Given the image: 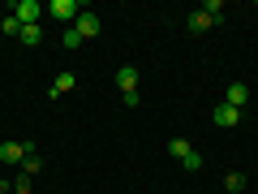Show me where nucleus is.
Masks as SVG:
<instances>
[{
	"mask_svg": "<svg viewBox=\"0 0 258 194\" xmlns=\"http://www.w3.org/2000/svg\"><path fill=\"white\" fill-rule=\"evenodd\" d=\"M43 13H47V5H39V0H18V5H13V18H18L22 26H39Z\"/></svg>",
	"mask_w": 258,
	"mask_h": 194,
	"instance_id": "f257e3e1",
	"label": "nucleus"
},
{
	"mask_svg": "<svg viewBox=\"0 0 258 194\" xmlns=\"http://www.w3.org/2000/svg\"><path fill=\"white\" fill-rule=\"evenodd\" d=\"M47 13H52L56 22H69V26H74L78 13H82V0H52V5H47Z\"/></svg>",
	"mask_w": 258,
	"mask_h": 194,
	"instance_id": "f03ea898",
	"label": "nucleus"
},
{
	"mask_svg": "<svg viewBox=\"0 0 258 194\" xmlns=\"http://www.w3.org/2000/svg\"><path fill=\"white\" fill-rule=\"evenodd\" d=\"M30 151H35L30 142H13V138H9V142H0V160H5V164H22Z\"/></svg>",
	"mask_w": 258,
	"mask_h": 194,
	"instance_id": "7ed1b4c3",
	"label": "nucleus"
},
{
	"mask_svg": "<svg viewBox=\"0 0 258 194\" xmlns=\"http://www.w3.org/2000/svg\"><path fill=\"white\" fill-rule=\"evenodd\" d=\"M74 30L82 35V43H86V39H95V35H99V18L82 9V13H78V22H74Z\"/></svg>",
	"mask_w": 258,
	"mask_h": 194,
	"instance_id": "20e7f679",
	"label": "nucleus"
},
{
	"mask_svg": "<svg viewBox=\"0 0 258 194\" xmlns=\"http://www.w3.org/2000/svg\"><path fill=\"white\" fill-rule=\"evenodd\" d=\"M224 104H228V108H245V104H249V86H245V82H228Z\"/></svg>",
	"mask_w": 258,
	"mask_h": 194,
	"instance_id": "39448f33",
	"label": "nucleus"
},
{
	"mask_svg": "<svg viewBox=\"0 0 258 194\" xmlns=\"http://www.w3.org/2000/svg\"><path fill=\"white\" fill-rule=\"evenodd\" d=\"M211 121H215L220 129H232V125L241 121V108H228V104H220V108L211 112Z\"/></svg>",
	"mask_w": 258,
	"mask_h": 194,
	"instance_id": "423d86ee",
	"label": "nucleus"
},
{
	"mask_svg": "<svg viewBox=\"0 0 258 194\" xmlns=\"http://www.w3.org/2000/svg\"><path fill=\"white\" fill-rule=\"evenodd\" d=\"M116 86H120V95L138 91V69H134V65H120L116 69Z\"/></svg>",
	"mask_w": 258,
	"mask_h": 194,
	"instance_id": "0eeeda50",
	"label": "nucleus"
},
{
	"mask_svg": "<svg viewBox=\"0 0 258 194\" xmlns=\"http://www.w3.org/2000/svg\"><path fill=\"white\" fill-rule=\"evenodd\" d=\"M74 86H78L74 74H56V82H52V91H47V95H52V100H60V95H64V91H74Z\"/></svg>",
	"mask_w": 258,
	"mask_h": 194,
	"instance_id": "6e6552de",
	"label": "nucleus"
},
{
	"mask_svg": "<svg viewBox=\"0 0 258 194\" xmlns=\"http://www.w3.org/2000/svg\"><path fill=\"white\" fill-rule=\"evenodd\" d=\"M22 47H39V43H43V26H22Z\"/></svg>",
	"mask_w": 258,
	"mask_h": 194,
	"instance_id": "1a4fd4ad",
	"label": "nucleus"
},
{
	"mask_svg": "<svg viewBox=\"0 0 258 194\" xmlns=\"http://www.w3.org/2000/svg\"><path fill=\"white\" fill-rule=\"evenodd\" d=\"M211 26H215V22L207 18L203 9H194V13H189V30H194V35H203V30H211Z\"/></svg>",
	"mask_w": 258,
	"mask_h": 194,
	"instance_id": "9d476101",
	"label": "nucleus"
},
{
	"mask_svg": "<svg viewBox=\"0 0 258 194\" xmlns=\"http://www.w3.org/2000/svg\"><path fill=\"white\" fill-rule=\"evenodd\" d=\"M39 168H43V156H39V151H30V156L22 160V177H35Z\"/></svg>",
	"mask_w": 258,
	"mask_h": 194,
	"instance_id": "9b49d317",
	"label": "nucleus"
},
{
	"mask_svg": "<svg viewBox=\"0 0 258 194\" xmlns=\"http://www.w3.org/2000/svg\"><path fill=\"white\" fill-rule=\"evenodd\" d=\"M189 138H172V142H168V156H172V160H185V156H189Z\"/></svg>",
	"mask_w": 258,
	"mask_h": 194,
	"instance_id": "f8f14e48",
	"label": "nucleus"
},
{
	"mask_svg": "<svg viewBox=\"0 0 258 194\" xmlns=\"http://www.w3.org/2000/svg\"><path fill=\"white\" fill-rule=\"evenodd\" d=\"M224 190H228V194H241V190H245V173H228V177H224Z\"/></svg>",
	"mask_w": 258,
	"mask_h": 194,
	"instance_id": "ddd939ff",
	"label": "nucleus"
},
{
	"mask_svg": "<svg viewBox=\"0 0 258 194\" xmlns=\"http://www.w3.org/2000/svg\"><path fill=\"white\" fill-rule=\"evenodd\" d=\"M203 13H207L211 22H220V18H224V0H207V5H203Z\"/></svg>",
	"mask_w": 258,
	"mask_h": 194,
	"instance_id": "4468645a",
	"label": "nucleus"
},
{
	"mask_svg": "<svg viewBox=\"0 0 258 194\" xmlns=\"http://www.w3.org/2000/svg\"><path fill=\"white\" fill-rule=\"evenodd\" d=\"M60 43H64V47H82V35H78L74 26H64V30H60Z\"/></svg>",
	"mask_w": 258,
	"mask_h": 194,
	"instance_id": "2eb2a0df",
	"label": "nucleus"
},
{
	"mask_svg": "<svg viewBox=\"0 0 258 194\" xmlns=\"http://www.w3.org/2000/svg\"><path fill=\"white\" fill-rule=\"evenodd\" d=\"M181 168H185V173H198V168H203V156H198V151H189V156L181 160Z\"/></svg>",
	"mask_w": 258,
	"mask_h": 194,
	"instance_id": "dca6fc26",
	"label": "nucleus"
},
{
	"mask_svg": "<svg viewBox=\"0 0 258 194\" xmlns=\"http://www.w3.org/2000/svg\"><path fill=\"white\" fill-rule=\"evenodd\" d=\"M5 35H22V22L13 18V13H9V18H5Z\"/></svg>",
	"mask_w": 258,
	"mask_h": 194,
	"instance_id": "f3484780",
	"label": "nucleus"
},
{
	"mask_svg": "<svg viewBox=\"0 0 258 194\" xmlns=\"http://www.w3.org/2000/svg\"><path fill=\"white\" fill-rule=\"evenodd\" d=\"M13 190H18V194H30V177H18V181H13Z\"/></svg>",
	"mask_w": 258,
	"mask_h": 194,
	"instance_id": "a211bd4d",
	"label": "nucleus"
},
{
	"mask_svg": "<svg viewBox=\"0 0 258 194\" xmlns=\"http://www.w3.org/2000/svg\"><path fill=\"white\" fill-rule=\"evenodd\" d=\"M254 22H258V9H254Z\"/></svg>",
	"mask_w": 258,
	"mask_h": 194,
	"instance_id": "6ab92c4d",
	"label": "nucleus"
}]
</instances>
